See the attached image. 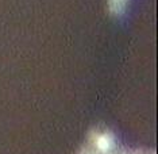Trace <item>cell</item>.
Wrapping results in <instances>:
<instances>
[{"label": "cell", "instance_id": "1", "mask_svg": "<svg viewBox=\"0 0 158 154\" xmlns=\"http://www.w3.org/2000/svg\"><path fill=\"white\" fill-rule=\"evenodd\" d=\"M110 143H111V141L106 137V135H100V137L98 138V141H96L98 148L102 149V150H107V149H108L110 148Z\"/></svg>", "mask_w": 158, "mask_h": 154}]
</instances>
